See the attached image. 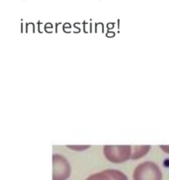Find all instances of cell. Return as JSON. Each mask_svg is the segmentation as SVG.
I'll return each mask as SVG.
<instances>
[{
	"label": "cell",
	"instance_id": "6da1fadb",
	"mask_svg": "<svg viewBox=\"0 0 169 180\" xmlns=\"http://www.w3.org/2000/svg\"><path fill=\"white\" fill-rule=\"evenodd\" d=\"M134 180H161V173L157 166H140L134 173Z\"/></svg>",
	"mask_w": 169,
	"mask_h": 180
},
{
	"label": "cell",
	"instance_id": "7a4b0ae2",
	"mask_svg": "<svg viewBox=\"0 0 169 180\" xmlns=\"http://www.w3.org/2000/svg\"><path fill=\"white\" fill-rule=\"evenodd\" d=\"M87 180H127L123 174L117 171H106L102 174L90 177Z\"/></svg>",
	"mask_w": 169,
	"mask_h": 180
}]
</instances>
